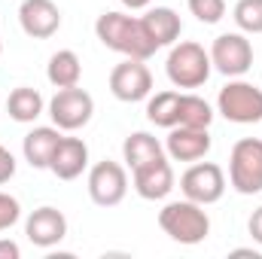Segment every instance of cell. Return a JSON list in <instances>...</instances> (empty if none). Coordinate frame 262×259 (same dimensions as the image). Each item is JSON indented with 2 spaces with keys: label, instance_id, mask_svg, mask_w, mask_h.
<instances>
[{
  "label": "cell",
  "instance_id": "13",
  "mask_svg": "<svg viewBox=\"0 0 262 259\" xmlns=\"http://www.w3.org/2000/svg\"><path fill=\"white\" fill-rule=\"evenodd\" d=\"M210 131L207 128H189V125H174L168 128L165 137V153L171 162H201L207 153H210Z\"/></svg>",
  "mask_w": 262,
  "mask_h": 259
},
{
  "label": "cell",
  "instance_id": "15",
  "mask_svg": "<svg viewBox=\"0 0 262 259\" xmlns=\"http://www.w3.org/2000/svg\"><path fill=\"white\" fill-rule=\"evenodd\" d=\"M89 168V146L82 137H61L52 159H49V171L58 180H76L82 171Z\"/></svg>",
  "mask_w": 262,
  "mask_h": 259
},
{
  "label": "cell",
  "instance_id": "26",
  "mask_svg": "<svg viewBox=\"0 0 262 259\" xmlns=\"http://www.w3.org/2000/svg\"><path fill=\"white\" fill-rule=\"evenodd\" d=\"M12 177H15V156L0 143V186H3V183H9Z\"/></svg>",
  "mask_w": 262,
  "mask_h": 259
},
{
  "label": "cell",
  "instance_id": "3",
  "mask_svg": "<svg viewBox=\"0 0 262 259\" xmlns=\"http://www.w3.org/2000/svg\"><path fill=\"white\" fill-rule=\"evenodd\" d=\"M210 70H213L210 52L195 40L174 43L168 52V61H165V73L174 89H201L210 79Z\"/></svg>",
  "mask_w": 262,
  "mask_h": 259
},
{
  "label": "cell",
  "instance_id": "21",
  "mask_svg": "<svg viewBox=\"0 0 262 259\" xmlns=\"http://www.w3.org/2000/svg\"><path fill=\"white\" fill-rule=\"evenodd\" d=\"M180 95L183 92H156L146 98V119L159 128H174L180 122Z\"/></svg>",
  "mask_w": 262,
  "mask_h": 259
},
{
  "label": "cell",
  "instance_id": "30",
  "mask_svg": "<svg viewBox=\"0 0 262 259\" xmlns=\"http://www.w3.org/2000/svg\"><path fill=\"white\" fill-rule=\"evenodd\" d=\"M0 52H3V40H0Z\"/></svg>",
  "mask_w": 262,
  "mask_h": 259
},
{
  "label": "cell",
  "instance_id": "14",
  "mask_svg": "<svg viewBox=\"0 0 262 259\" xmlns=\"http://www.w3.org/2000/svg\"><path fill=\"white\" fill-rule=\"evenodd\" d=\"M131 183H134V192L143 201H162V198L171 195L177 180H174L171 162L162 156V159H156V162H149L143 168H134L131 171Z\"/></svg>",
  "mask_w": 262,
  "mask_h": 259
},
{
  "label": "cell",
  "instance_id": "6",
  "mask_svg": "<svg viewBox=\"0 0 262 259\" xmlns=\"http://www.w3.org/2000/svg\"><path fill=\"white\" fill-rule=\"evenodd\" d=\"M49 116H52V125L61 131H79L85 128L95 116V98L79 89V85H70V89H55L52 101H49Z\"/></svg>",
  "mask_w": 262,
  "mask_h": 259
},
{
  "label": "cell",
  "instance_id": "11",
  "mask_svg": "<svg viewBox=\"0 0 262 259\" xmlns=\"http://www.w3.org/2000/svg\"><path fill=\"white\" fill-rule=\"evenodd\" d=\"M25 235L34 247L40 250H52L55 244H61L67 238V217L52 207V204H43L37 210H31V217L25 220Z\"/></svg>",
  "mask_w": 262,
  "mask_h": 259
},
{
  "label": "cell",
  "instance_id": "19",
  "mask_svg": "<svg viewBox=\"0 0 262 259\" xmlns=\"http://www.w3.org/2000/svg\"><path fill=\"white\" fill-rule=\"evenodd\" d=\"M6 110H9V119H15V122H21V125H31V122H37V119L43 116L46 101H43V95H40L37 89H31V85H18V89L9 92V98H6Z\"/></svg>",
  "mask_w": 262,
  "mask_h": 259
},
{
  "label": "cell",
  "instance_id": "16",
  "mask_svg": "<svg viewBox=\"0 0 262 259\" xmlns=\"http://www.w3.org/2000/svg\"><path fill=\"white\" fill-rule=\"evenodd\" d=\"M61 137L64 134L55 125H37V128H31L25 134V140H21L25 162L31 168H37V171H49V159H52V153H55V146H58Z\"/></svg>",
  "mask_w": 262,
  "mask_h": 259
},
{
  "label": "cell",
  "instance_id": "8",
  "mask_svg": "<svg viewBox=\"0 0 262 259\" xmlns=\"http://www.w3.org/2000/svg\"><path fill=\"white\" fill-rule=\"evenodd\" d=\"M210 64H213V70H220L229 79L244 76L253 67V46H250L247 34H241V31L220 34L210 43Z\"/></svg>",
  "mask_w": 262,
  "mask_h": 259
},
{
  "label": "cell",
  "instance_id": "12",
  "mask_svg": "<svg viewBox=\"0 0 262 259\" xmlns=\"http://www.w3.org/2000/svg\"><path fill=\"white\" fill-rule=\"evenodd\" d=\"M18 25L34 40H49L61 28V9L55 0H21L18 6Z\"/></svg>",
  "mask_w": 262,
  "mask_h": 259
},
{
  "label": "cell",
  "instance_id": "20",
  "mask_svg": "<svg viewBox=\"0 0 262 259\" xmlns=\"http://www.w3.org/2000/svg\"><path fill=\"white\" fill-rule=\"evenodd\" d=\"M46 79L55 85V89H70V85H79L82 79V61L73 49H58L49 64H46Z\"/></svg>",
  "mask_w": 262,
  "mask_h": 259
},
{
  "label": "cell",
  "instance_id": "7",
  "mask_svg": "<svg viewBox=\"0 0 262 259\" xmlns=\"http://www.w3.org/2000/svg\"><path fill=\"white\" fill-rule=\"evenodd\" d=\"M180 192L204 207L216 204L226 195V171L216 162H192L180 177Z\"/></svg>",
  "mask_w": 262,
  "mask_h": 259
},
{
  "label": "cell",
  "instance_id": "29",
  "mask_svg": "<svg viewBox=\"0 0 262 259\" xmlns=\"http://www.w3.org/2000/svg\"><path fill=\"white\" fill-rule=\"evenodd\" d=\"M122 6H128V9H146L149 0H122Z\"/></svg>",
  "mask_w": 262,
  "mask_h": 259
},
{
  "label": "cell",
  "instance_id": "24",
  "mask_svg": "<svg viewBox=\"0 0 262 259\" xmlns=\"http://www.w3.org/2000/svg\"><path fill=\"white\" fill-rule=\"evenodd\" d=\"M189 12L201 25H216L226 15V0H189Z\"/></svg>",
  "mask_w": 262,
  "mask_h": 259
},
{
  "label": "cell",
  "instance_id": "17",
  "mask_svg": "<svg viewBox=\"0 0 262 259\" xmlns=\"http://www.w3.org/2000/svg\"><path fill=\"white\" fill-rule=\"evenodd\" d=\"M140 21H143V28L149 34V40L156 43V49L174 46L180 40V34H183V21H180V15L171 6H152V9H146L140 15Z\"/></svg>",
  "mask_w": 262,
  "mask_h": 259
},
{
  "label": "cell",
  "instance_id": "25",
  "mask_svg": "<svg viewBox=\"0 0 262 259\" xmlns=\"http://www.w3.org/2000/svg\"><path fill=\"white\" fill-rule=\"evenodd\" d=\"M21 220V204L18 198H12L9 192H0V232L12 229Z\"/></svg>",
  "mask_w": 262,
  "mask_h": 259
},
{
  "label": "cell",
  "instance_id": "18",
  "mask_svg": "<svg viewBox=\"0 0 262 259\" xmlns=\"http://www.w3.org/2000/svg\"><path fill=\"white\" fill-rule=\"evenodd\" d=\"M165 156V146L159 143V137H152L149 131H131L128 137L122 140V162L125 168H143L156 159Z\"/></svg>",
  "mask_w": 262,
  "mask_h": 259
},
{
  "label": "cell",
  "instance_id": "23",
  "mask_svg": "<svg viewBox=\"0 0 262 259\" xmlns=\"http://www.w3.org/2000/svg\"><path fill=\"white\" fill-rule=\"evenodd\" d=\"M232 18L241 34H262V0H238Z\"/></svg>",
  "mask_w": 262,
  "mask_h": 259
},
{
  "label": "cell",
  "instance_id": "28",
  "mask_svg": "<svg viewBox=\"0 0 262 259\" xmlns=\"http://www.w3.org/2000/svg\"><path fill=\"white\" fill-rule=\"evenodd\" d=\"M21 256V247L9 238H0V259H18Z\"/></svg>",
  "mask_w": 262,
  "mask_h": 259
},
{
  "label": "cell",
  "instance_id": "1",
  "mask_svg": "<svg viewBox=\"0 0 262 259\" xmlns=\"http://www.w3.org/2000/svg\"><path fill=\"white\" fill-rule=\"evenodd\" d=\"M95 34H98V40H101L107 49H113V52H119V55H125V58L149 61V58L159 52L156 43L149 40V34H146L140 15H128V12H101L98 21H95Z\"/></svg>",
  "mask_w": 262,
  "mask_h": 259
},
{
  "label": "cell",
  "instance_id": "31",
  "mask_svg": "<svg viewBox=\"0 0 262 259\" xmlns=\"http://www.w3.org/2000/svg\"><path fill=\"white\" fill-rule=\"evenodd\" d=\"M0 104H3V101H0Z\"/></svg>",
  "mask_w": 262,
  "mask_h": 259
},
{
  "label": "cell",
  "instance_id": "10",
  "mask_svg": "<svg viewBox=\"0 0 262 259\" xmlns=\"http://www.w3.org/2000/svg\"><path fill=\"white\" fill-rule=\"evenodd\" d=\"M110 92L122 104H137L152 95V73L146 61L140 58H125L110 70Z\"/></svg>",
  "mask_w": 262,
  "mask_h": 259
},
{
  "label": "cell",
  "instance_id": "27",
  "mask_svg": "<svg viewBox=\"0 0 262 259\" xmlns=\"http://www.w3.org/2000/svg\"><path fill=\"white\" fill-rule=\"evenodd\" d=\"M247 232H250V238L262 247V204L250 213V220H247Z\"/></svg>",
  "mask_w": 262,
  "mask_h": 259
},
{
  "label": "cell",
  "instance_id": "9",
  "mask_svg": "<svg viewBox=\"0 0 262 259\" xmlns=\"http://www.w3.org/2000/svg\"><path fill=\"white\" fill-rule=\"evenodd\" d=\"M128 195V171L119 162H98L89 168V198L98 207H116Z\"/></svg>",
  "mask_w": 262,
  "mask_h": 259
},
{
  "label": "cell",
  "instance_id": "22",
  "mask_svg": "<svg viewBox=\"0 0 262 259\" xmlns=\"http://www.w3.org/2000/svg\"><path fill=\"white\" fill-rule=\"evenodd\" d=\"M213 107L204 101V98H198L192 92H183L180 95V122L177 125H189V128H210V122H213Z\"/></svg>",
  "mask_w": 262,
  "mask_h": 259
},
{
  "label": "cell",
  "instance_id": "4",
  "mask_svg": "<svg viewBox=\"0 0 262 259\" xmlns=\"http://www.w3.org/2000/svg\"><path fill=\"white\" fill-rule=\"evenodd\" d=\"M216 113L235 125H256L262 122V89L235 76L216 95Z\"/></svg>",
  "mask_w": 262,
  "mask_h": 259
},
{
  "label": "cell",
  "instance_id": "5",
  "mask_svg": "<svg viewBox=\"0 0 262 259\" xmlns=\"http://www.w3.org/2000/svg\"><path fill=\"white\" fill-rule=\"evenodd\" d=\"M229 186L238 195L262 192V140L241 137L229 153Z\"/></svg>",
  "mask_w": 262,
  "mask_h": 259
},
{
  "label": "cell",
  "instance_id": "2",
  "mask_svg": "<svg viewBox=\"0 0 262 259\" xmlns=\"http://www.w3.org/2000/svg\"><path fill=\"white\" fill-rule=\"evenodd\" d=\"M159 226L171 241L186 244V247H195L210 235V217H207L204 204H195L189 198L168 201L159 210Z\"/></svg>",
  "mask_w": 262,
  "mask_h": 259
}]
</instances>
